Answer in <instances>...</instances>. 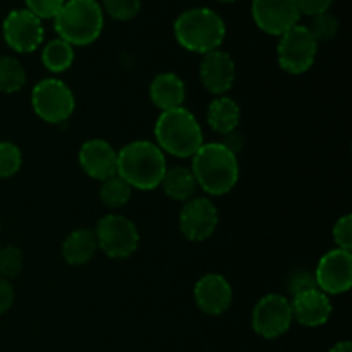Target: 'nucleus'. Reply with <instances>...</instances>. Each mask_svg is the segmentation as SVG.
Listing matches in <instances>:
<instances>
[{"instance_id":"f257e3e1","label":"nucleus","mask_w":352,"mask_h":352,"mask_svg":"<svg viewBox=\"0 0 352 352\" xmlns=\"http://www.w3.org/2000/svg\"><path fill=\"white\" fill-rule=\"evenodd\" d=\"M191 172L198 188L206 195L223 196L236 188L239 181V162L222 143H203L192 155Z\"/></svg>"},{"instance_id":"f03ea898","label":"nucleus","mask_w":352,"mask_h":352,"mask_svg":"<svg viewBox=\"0 0 352 352\" xmlns=\"http://www.w3.org/2000/svg\"><path fill=\"white\" fill-rule=\"evenodd\" d=\"M165 170V153L151 141H133L117 153V175L138 191L157 189Z\"/></svg>"},{"instance_id":"7ed1b4c3","label":"nucleus","mask_w":352,"mask_h":352,"mask_svg":"<svg viewBox=\"0 0 352 352\" xmlns=\"http://www.w3.org/2000/svg\"><path fill=\"white\" fill-rule=\"evenodd\" d=\"M226 23L212 9L196 7L184 10L174 23V36L184 50L210 54L219 50L226 40Z\"/></svg>"},{"instance_id":"20e7f679","label":"nucleus","mask_w":352,"mask_h":352,"mask_svg":"<svg viewBox=\"0 0 352 352\" xmlns=\"http://www.w3.org/2000/svg\"><path fill=\"white\" fill-rule=\"evenodd\" d=\"M155 140L164 153L177 158L192 157L203 144V129L186 107L167 110L155 122Z\"/></svg>"},{"instance_id":"39448f33","label":"nucleus","mask_w":352,"mask_h":352,"mask_svg":"<svg viewBox=\"0 0 352 352\" xmlns=\"http://www.w3.org/2000/svg\"><path fill=\"white\" fill-rule=\"evenodd\" d=\"M103 10L96 0H67L54 17L58 38L72 47H86L103 31Z\"/></svg>"},{"instance_id":"423d86ee","label":"nucleus","mask_w":352,"mask_h":352,"mask_svg":"<svg viewBox=\"0 0 352 352\" xmlns=\"http://www.w3.org/2000/svg\"><path fill=\"white\" fill-rule=\"evenodd\" d=\"M98 250H102L112 260H126L136 253L140 246V232L133 220L124 215L102 217L93 230Z\"/></svg>"},{"instance_id":"0eeeda50","label":"nucleus","mask_w":352,"mask_h":352,"mask_svg":"<svg viewBox=\"0 0 352 352\" xmlns=\"http://www.w3.org/2000/svg\"><path fill=\"white\" fill-rule=\"evenodd\" d=\"M318 41L309 33L308 26L296 24L280 34L277 45V60L287 74H305L315 65Z\"/></svg>"},{"instance_id":"6e6552de","label":"nucleus","mask_w":352,"mask_h":352,"mask_svg":"<svg viewBox=\"0 0 352 352\" xmlns=\"http://www.w3.org/2000/svg\"><path fill=\"white\" fill-rule=\"evenodd\" d=\"M34 113L48 124H62L72 116L76 100L71 88L57 78L41 79L31 91Z\"/></svg>"},{"instance_id":"1a4fd4ad","label":"nucleus","mask_w":352,"mask_h":352,"mask_svg":"<svg viewBox=\"0 0 352 352\" xmlns=\"http://www.w3.org/2000/svg\"><path fill=\"white\" fill-rule=\"evenodd\" d=\"M292 322L291 301L280 294H267L256 302L251 315V327L263 339H278L289 332Z\"/></svg>"},{"instance_id":"9d476101","label":"nucleus","mask_w":352,"mask_h":352,"mask_svg":"<svg viewBox=\"0 0 352 352\" xmlns=\"http://www.w3.org/2000/svg\"><path fill=\"white\" fill-rule=\"evenodd\" d=\"M2 34L9 48L17 54H31L43 43L41 21L26 9L10 10L2 24Z\"/></svg>"},{"instance_id":"9b49d317","label":"nucleus","mask_w":352,"mask_h":352,"mask_svg":"<svg viewBox=\"0 0 352 352\" xmlns=\"http://www.w3.org/2000/svg\"><path fill=\"white\" fill-rule=\"evenodd\" d=\"M316 287L329 294H344L352 287V254L332 250L320 258L315 270Z\"/></svg>"},{"instance_id":"f8f14e48","label":"nucleus","mask_w":352,"mask_h":352,"mask_svg":"<svg viewBox=\"0 0 352 352\" xmlns=\"http://www.w3.org/2000/svg\"><path fill=\"white\" fill-rule=\"evenodd\" d=\"M251 16L263 33L280 36L299 23L301 14L296 0H253Z\"/></svg>"},{"instance_id":"ddd939ff","label":"nucleus","mask_w":352,"mask_h":352,"mask_svg":"<svg viewBox=\"0 0 352 352\" xmlns=\"http://www.w3.org/2000/svg\"><path fill=\"white\" fill-rule=\"evenodd\" d=\"M219 226V210L208 198H191L179 213V229L189 241H205L213 236Z\"/></svg>"},{"instance_id":"4468645a","label":"nucleus","mask_w":352,"mask_h":352,"mask_svg":"<svg viewBox=\"0 0 352 352\" xmlns=\"http://www.w3.org/2000/svg\"><path fill=\"white\" fill-rule=\"evenodd\" d=\"M199 79L206 91L223 96L236 81V64L230 54L223 50H213L205 54L199 64Z\"/></svg>"},{"instance_id":"2eb2a0df","label":"nucleus","mask_w":352,"mask_h":352,"mask_svg":"<svg viewBox=\"0 0 352 352\" xmlns=\"http://www.w3.org/2000/svg\"><path fill=\"white\" fill-rule=\"evenodd\" d=\"M232 285L223 275L206 274L196 282L195 301L205 315L220 316L232 305Z\"/></svg>"},{"instance_id":"dca6fc26","label":"nucleus","mask_w":352,"mask_h":352,"mask_svg":"<svg viewBox=\"0 0 352 352\" xmlns=\"http://www.w3.org/2000/svg\"><path fill=\"white\" fill-rule=\"evenodd\" d=\"M78 160L85 174L100 182L117 174V151L105 140L95 138L82 143Z\"/></svg>"},{"instance_id":"f3484780","label":"nucleus","mask_w":352,"mask_h":352,"mask_svg":"<svg viewBox=\"0 0 352 352\" xmlns=\"http://www.w3.org/2000/svg\"><path fill=\"white\" fill-rule=\"evenodd\" d=\"M291 309L292 318L299 325L308 327V329L325 325L333 311L329 296L320 289H309V291L294 296L291 301Z\"/></svg>"},{"instance_id":"a211bd4d","label":"nucleus","mask_w":352,"mask_h":352,"mask_svg":"<svg viewBox=\"0 0 352 352\" xmlns=\"http://www.w3.org/2000/svg\"><path fill=\"white\" fill-rule=\"evenodd\" d=\"M150 98L160 112L179 109L186 100L184 81L174 72H162L151 81Z\"/></svg>"},{"instance_id":"6ab92c4d","label":"nucleus","mask_w":352,"mask_h":352,"mask_svg":"<svg viewBox=\"0 0 352 352\" xmlns=\"http://www.w3.org/2000/svg\"><path fill=\"white\" fill-rule=\"evenodd\" d=\"M98 251L95 232L91 229H76L62 243V256L69 265H86Z\"/></svg>"},{"instance_id":"aec40b11","label":"nucleus","mask_w":352,"mask_h":352,"mask_svg":"<svg viewBox=\"0 0 352 352\" xmlns=\"http://www.w3.org/2000/svg\"><path fill=\"white\" fill-rule=\"evenodd\" d=\"M206 120H208L212 131L226 136L239 126L241 109L236 100H232L230 96H217L206 110Z\"/></svg>"},{"instance_id":"412c9836","label":"nucleus","mask_w":352,"mask_h":352,"mask_svg":"<svg viewBox=\"0 0 352 352\" xmlns=\"http://www.w3.org/2000/svg\"><path fill=\"white\" fill-rule=\"evenodd\" d=\"M160 186L164 188L165 195L168 198L182 203L195 198V192L198 189V182H196L191 168L182 167V165H175V167L170 168L167 167Z\"/></svg>"},{"instance_id":"4be33fe9","label":"nucleus","mask_w":352,"mask_h":352,"mask_svg":"<svg viewBox=\"0 0 352 352\" xmlns=\"http://www.w3.org/2000/svg\"><path fill=\"white\" fill-rule=\"evenodd\" d=\"M41 62H43L47 71L55 72V74L65 72L74 62V47L62 38H55L43 47Z\"/></svg>"},{"instance_id":"5701e85b","label":"nucleus","mask_w":352,"mask_h":352,"mask_svg":"<svg viewBox=\"0 0 352 352\" xmlns=\"http://www.w3.org/2000/svg\"><path fill=\"white\" fill-rule=\"evenodd\" d=\"M131 195H133V188L117 174L102 181V186H100V199L103 205L112 210L122 208L124 205H127Z\"/></svg>"},{"instance_id":"b1692460","label":"nucleus","mask_w":352,"mask_h":352,"mask_svg":"<svg viewBox=\"0 0 352 352\" xmlns=\"http://www.w3.org/2000/svg\"><path fill=\"white\" fill-rule=\"evenodd\" d=\"M26 82V71L17 58L0 55V91L16 93Z\"/></svg>"},{"instance_id":"393cba45","label":"nucleus","mask_w":352,"mask_h":352,"mask_svg":"<svg viewBox=\"0 0 352 352\" xmlns=\"http://www.w3.org/2000/svg\"><path fill=\"white\" fill-rule=\"evenodd\" d=\"M24 267V254L17 246L0 248V278L12 280L21 274Z\"/></svg>"},{"instance_id":"a878e982","label":"nucleus","mask_w":352,"mask_h":352,"mask_svg":"<svg viewBox=\"0 0 352 352\" xmlns=\"http://www.w3.org/2000/svg\"><path fill=\"white\" fill-rule=\"evenodd\" d=\"M23 167V153L19 146L10 141H0V179L16 175Z\"/></svg>"},{"instance_id":"bb28decb","label":"nucleus","mask_w":352,"mask_h":352,"mask_svg":"<svg viewBox=\"0 0 352 352\" xmlns=\"http://www.w3.org/2000/svg\"><path fill=\"white\" fill-rule=\"evenodd\" d=\"M308 30L318 43H327V41H332L339 34L340 23L333 14L325 12L313 17L311 26Z\"/></svg>"},{"instance_id":"cd10ccee","label":"nucleus","mask_w":352,"mask_h":352,"mask_svg":"<svg viewBox=\"0 0 352 352\" xmlns=\"http://www.w3.org/2000/svg\"><path fill=\"white\" fill-rule=\"evenodd\" d=\"M102 10L116 21H131L141 9V0H102Z\"/></svg>"},{"instance_id":"c85d7f7f","label":"nucleus","mask_w":352,"mask_h":352,"mask_svg":"<svg viewBox=\"0 0 352 352\" xmlns=\"http://www.w3.org/2000/svg\"><path fill=\"white\" fill-rule=\"evenodd\" d=\"M65 0H24L26 10H30L38 19H54L62 9Z\"/></svg>"},{"instance_id":"c756f323","label":"nucleus","mask_w":352,"mask_h":352,"mask_svg":"<svg viewBox=\"0 0 352 352\" xmlns=\"http://www.w3.org/2000/svg\"><path fill=\"white\" fill-rule=\"evenodd\" d=\"M333 243L337 244V250L349 251L352 250V215H344L340 217L336 222L332 230Z\"/></svg>"},{"instance_id":"7c9ffc66","label":"nucleus","mask_w":352,"mask_h":352,"mask_svg":"<svg viewBox=\"0 0 352 352\" xmlns=\"http://www.w3.org/2000/svg\"><path fill=\"white\" fill-rule=\"evenodd\" d=\"M287 289L289 292L292 294V298L301 292L309 291V289H318L316 287V282H315V275L308 270H296L289 275L287 278Z\"/></svg>"},{"instance_id":"2f4dec72","label":"nucleus","mask_w":352,"mask_h":352,"mask_svg":"<svg viewBox=\"0 0 352 352\" xmlns=\"http://www.w3.org/2000/svg\"><path fill=\"white\" fill-rule=\"evenodd\" d=\"M296 3H298L299 14L315 17L320 16V14L329 12L333 0H296Z\"/></svg>"},{"instance_id":"473e14b6","label":"nucleus","mask_w":352,"mask_h":352,"mask_svg":"<svg viewBox=\"0 0 352 352\" xmlns=\"http://www.w3.org/2000/svg\"><path fill=\"white\" fill-rule=\"evenodd\" d=\"M14 299H16V294H14V287L10 285V282L0 278V316L6 315L12 308Z\"/></svg>"},{"instance_id":"72a5a7b5","label":"nucleus","mask_w":352,"mask_h":352,"mask_svg":"<svg viewBox=\"0 0 352 352\" xmlns=\"http://www.w3.org/2000/svg\"><path fill=\"white\" fill-rule=\"evenodd\" d=\"M220 143H222L226 148H229L232 153L237 155L239 153L241 148H243L244 138H243V134L237 133V129H236V131H232V133L226 134V136H223V141H220Z\"/></svg>"},{"instance_id":"f704fd0d","label":"nucleus","mask_w":352,"mask_h":352,"mask_svg":"<svg viewBox=\"0 0 352 352\" xmlns=\"http://www.w3.org/2000/svg\"><path fill=\"white\" fill-rule=\"evenodd\" d=\"M329 352H352V344L349 340H342V342H337L336 346L330 347Z\"/></svg>"},{"instance_id":"c9c22d12","label":"nucleus","mask_w":352,"mask_h":352,"mask_svg":"<svg viewBox=\"0 0 352 352\" xmlns=\"http://www.w3.org/2000/svg\"><path fill=\"white\" fill-rule=\"evenodd\" d=\"M219 2H222V3H232V2H236V0H219Z\"/></svg>"},{"instance_id":"e433bc0d","label":"nucleus","mask_w":352,"mask_h":352,"mask_svg":"<svg viewBox=\"0 0 352 352\" xmlns=\"http://www.w3.org/2000/svg\"><path fill=\"white\" fill-rule=\"evenodd\" d=\"M0 229H2V223H0Z\"/></svg>"}]
</instances>
